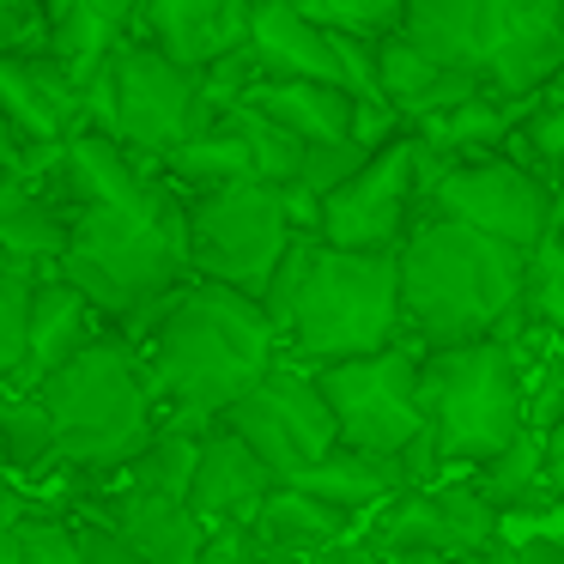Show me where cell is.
Here are the masks:
<instances>
[{
	"label": "cell",
	"mask_w": 564,
	"mask_h": 564,
	"mask_svg": "<svg viewBox=\"0 0 564 564\" xmlns=\"http://www.w3.org/2000/svg\"><path fill=\"white\" fill-rule=\"evenodd\" d=\"M140 7H122V0H62L50 7V62L74 79L79 91L104 74V67L122 55V43H134Z\"/></svg>",
	"instance_id": "cell-18"
},
{
	"label": "cell",
	"mask_w": 564,
	"mask_h": 564,
	"mask_svg": "<svg viewBox=\"0 0 564 564\" xmlns=\"http://www.w3.org/2000/svg\"><path fill=\"white\" fill-rule=\"evenodd\" d=\"M55 273L104 322L159 316L188 273V200L159 183L147 207H79Z\"/></svg>",
	"instance_id": "cell-4"
},
{
	"label": "cell",
	"mask_w": 564,
	"mask_h": 564,
	"mask_svg": "<svg viewBox=\"0 0 564 564\" xmlns=\"http://www.w3.org/2000/svg\"><path fill=\"white\" fill-rule=\"evenodd\" d=\"M340 528H346L340 510L304 498L297 486H280L256 510L249 534L261 540V552H285V564H297V558H310V552H334V546H340Z\"/></svg>",
	"instance_id": "cell-26"
},
{
	"label": "cell",
	"mask_w": 564,
	"mask_h": 564,
	"mask_svg": "<svg viewBox=\"0 0 564 564\" xmlns=\"http://www.w3.org/2000/svg\"><path fill=\"white\" fill-rule=\"evenodd\" d=\"M37 268L0 261V389L25 377L31 365V304H37Z\"/></svg>",
	"instance_id": "cell-29"
},
{
	"label": "cell",
	"mask_w": 564,
	"mask_h": 564,
	"mask_svg": "<svg viewBox=\"0 0 564 564\" xmlns=\"http://www.w3.org/2000/svg\"><path fill=\"white\" fill-rule=\"evenodd\" d=\"M419 394H425V425L437 443V462H467L491 467L534 419H528V389L516 346L479 340L455 346V352H425L419 370Z\"/></svg>",
	"instance_id": "cell-6"
},
{
	"label": "cell",
	"mask_w": 564,
	"mask_h": 564,
	"mask_svg": "<svg viewBox=\"0 0 564 564\" xmlns=\"http://www.w3.org/2000/svg\"><path fill=\"white\" fill-rule=\"evenodd\" d=\"M304 19L322 25L328 37H352V43H389L406 25L401 0H304Z\"/></svg>",
	"instance_id": "cell-33"
},
{
	"label": "cell",
	"mask_w": 564,
	"mask_h": 564,
	"mask_svg": "<svg viewBox=\"0 0 564 564\" xmlns=\"http://www.w3.org/2000/svg\"><path fill=\"white\" fill-rule=\"evenodd\" d=\"M474 491L491 503V510H540V503H564L558 491L546 486V431L528 425L510 449L498 455L491 467H479Z\"/></svg>",
	"instance_id": "cell-27"
},
{
	"label": "cell",
	"mask_w": 564,
	"mask_h": 564,
	"mask_svg": "<svg viewBox=\"0 0 564 564\" xmlns=\"http://www.w3.org/2000/svg\"><path fill=\"white\" fill-rule=\"evenodd\" d=\"M7 474H13V462H7V443H0V503H7Z\"/></svg>",
	"instance_id": "cell-43"
},
{
	"label": "cell",
	"mask_w": 564,
	"mask_h": 564,
	"mask_svg": "<svg viewBox=\"0 0 564 564\" xmlns=\"http://www.w3.org/2000/svg\"><path fill=\"white\" fill-rule=\"evenodd\" d=\"M522 322L528 334H552L564 340V213L552 237L528 256V292H522Z\"/></svg>",
	"instance_id": "cell-31"
},
{
	"label": "cell",
	"mask_w": 564,
	"mask_h": 564,
	"mask_svg": "<svg viewBox=\"0 0 564 564\" xmlns=\"http://www.w3.org/2000/svg\"><path fill=\"white\" fill-rule=\"evenodd\" d=\"M413 486V474H406V462H382V455H358V449H334L322 467H310L304 479H297V491L316 503H328V510L352 516V510H377V503H394L401 491Z\"/></svg>",
	"instance_id": "cell-25"
},
{
	"label": "cell",
	"mask_w": 564,
	"mask_h": 564,
	"mask_svg": "<svg viewBox=\"0 0 564 564\" xmlns=\"http://www.w3.org/2000/svg\"><path fill=\"white\" fill-rule=\"evenodd\" d=\"M394 564H462V558H437V552H389Z\"/></svg>",
	"instance_id": "cell-42"
},
{
	"label": "cell",
	"mask_w": 564,
	"mask_h": 564,
	"mask_svg": "<svg viewBox=\"0 0 564 564\" xmlns=\"http://www.w3.org/2000/svg\"><path fill=\"white\" fill-rule=\"evenodd\" d=\"M195 462H200V437H195V431L164 425L159 437H152V449L128 467V491H152V498H183L188 503Z\"/></svg>",
	"instance_id": "cell-30"
},
{
	"label": "cell",
	"mask_w": 564,
	"mask_h": 564,
	"mask_svg": "<svg viewBox=\"0 0 564 564\" xmlns=\"http://www.w3.org/2000/svg\"><path fill=\"white\" fill-rule=\"evenodd\" d=\"M322 564H394L377 540H340L334 552H322Z\"/></svg>",
	"instance_id": "cell-38"
},
{
	"label": "cell",
	"mask_w": 564,
	"mask_h": 564,
	"mask_svg": "<svg viewBox=\"0 0 564 564\" xmlns=\"http://www.w3.org/2000/svg\"><path fill=\"white\" fill-rule=\"evenodd\" d=\"M413 231H419V134H406L322 200L316 237L334 249H352V256H401Z\"/></svg>",
	"instance_id": "cell-11"
},
{
	"label": "cell",
	"mask_w": 564,
	"mask_h": 564,
	"mask_svg": "<svg viewBox=\"0 0 564 564\" xmlns=\"http://www.w3.org/2000/svg\"><path fill=\"white\" fill-rule=\"evenodd\" d=\"M19 534H25V564H86V552H79V528H67V522L25 516Z\"/></svg>",
	"instance_id": "cell-36"
},
{
	"label": "cell",
	"mask_w": 564,
	"mask_h": 564,
	"mask_svg": "<svg viewBox=\"0 0 564 564\" xmlns=\"http://www.w3.org/2000/svg\"><path fill=\"white\" fill-rule=\"evenodd\" d=\"M0 55L7 62H43L50 55V7L0 0Z\"/></svg>",
	"instance_id": "cell-34"
},
{
	"label": "cell",
	"mask_w": 564,
	"mask_h": 564,
	"mask_svg": "<svg viewBox=\"0 0 564 564\" xmlns=\"http://www.w3.org/2000/svg\"><path fill=\"white\" fill-rule=\"evenodd\" d=\"M528 292V256L510 243L467 231L449 219H419V231L401 249V304L406 334L425 340V352L503 340L516 346Z\"/></svg>",
	"instance_id": "cell-3"
},
{
	"label": "cell",
	"mask_w": 564,
	"mask_h": 564,
	"mask_svg": "<svg viewBox=\"0 0 564 564\" xmlns=\"http://www.w3.org/2000/svg\"><path fill=\"white\" fill-rule=\"evenodd\" d=\"M564 213V195H552V183L522 159H474L455 164L443 152H431L419 140V219H449L467 231L510 243L522 256H534L552 237Z\"/></svg>",
	"instance_id": "cell-7"
},
{
	"label": "cell",
	"mask_w": 564,
	"mask_h": 564,
	"mask_svg": "<svg viewBox=\"0 0 564 564\" xmlns=\"http://www.w3.org/2000/svg\"><path fill=\"white\" fill-rule=\"evenodd\" d=\"M140 365H147L152 394L176 413L164 425L207 437L280 365V328H273L268 304L195 280L152 316Z\"/></svg>",
	"instance_id": "cell-1"
},
{
	"label": "cell",
	"mask_w": 564,
	"mask_h": 564,
	"mask_svg": "<svg viewBox=\"0 0 564 564\" xmlns=\"http://www.w3.org/2000/svg\"><path fill=\"white\" fill-rule=\"evenodd\" d=\"M516 104H498V98H474L462 104V110H443L431 116L425 128H413L419 140H425L431 152H443V159L455 164H474V159H498V147L516 134Z\"/></svg>",
	"instance_id": "cell-28"
},
{
	"label": "cell",
	"mask_w": 564,
	"mask_h": 564,
	"mask_svg": "<svg viewBox=\"0 0 564 564\" xmlns=\"http://www.w3.org/2000/svg\"><path fill=\"white\" fill-rule=\"evenodd\" d=\"M564 67V7L558 0H491L486 91L498 104H522L546 91Z\"/></svg>",
	"instance_id": "cell-14"
},
{
	"label": "cell",
	"mask_w": 564,
	"mask_h": 564,
	"mask_svg": "<svg viewBox=\"0 0 564 564\" xmlns=\"http://www.w3.org/2000/svg\"><path fill=\"white\" fill-rule=\"evenodd\" d=\"M134 37L188 74H213V67L249 55L256 7H243V0H147Z\"/></svg>",
	"instance_id": "cell-15"
},
{
	"label": "cell",
	"mask_w": 564,
	"mask_h": 564,
	"mask_svg": "<svg viewBox=\"0 0 564 564\" xmlns=\"http://www.w3.org/2000/svg\"><path fill=\"white\" fill-rule=\"evenodd\" d=\"M0 443H7L13 474H31V467L55 462V425H50V413H43V401L31 389L0 394Z\"/></svg>",
	"instance_id": "cell-32"
},
{
	"label": "cell",
	"mask_w": 564,
	"mask_h": 564,
	"mask_svg": "<svg viewBox=\"0 0 564 564\" xmlns=\"http://www.w3.org/2000/svg\"><path fill=\"white\" fill-rule=\"evenodd\" d=\"M377 86H382V104H389L394 116H406V128H425L431 116H443V110H462V104H474V98H491L479 79L443 74L437 62H425L401 31H394L389 43H377Z\"/></svg>",
	"instance_id": "cell-20"
},
{
	"label": "cell",
	"mask_w": 564,
	"mask_h": 564,
	"mask_svg": "<svg viewBox=\"0 0 564 564\" xmlns=\"http://www.w3.org/2000/svg\"><path fill=\"white\" fill-rule=\"evenodd\" d=\"M546 486L564 498V419L546 431Z\"/></svg>",
	"instance_id": "cell-40"
},
{
	"label": "cell",
	"mask_w": 564,
	"mask_h": 564,
	"mask_svg": "<svg viewBox=\"0 0 564 564\" xmlns=\"http://www.w3.org/2000/svg\"><path fill=\"white\" fill-rule=\"evenodd\" d=\"M522 147H528V159H534L540 171L564 176V91L540 98L534 110L522 116Z\"/></svg>",
	"instance_id": "cell-35"
},
{
	"label": "cell",
	"mask_w": 564,
	"mask_h": 564,
	"mask_svg": "<svg viewBox=\"0 0 564 564\" xmlns=\"http://www.w3.org/2000/svg\"><path fill=\"white\" fill-rule=\"evenodd\" d=\"M79 552H86V564H147L116 528H104V522H79Z\"/></svg>",
	"instance_id": "cell-37"
},
{
	"label": "cell",
	"mask_w": 564,
	"mask_h": 564,
	"mask_svg": "<svg viewBox=\"0 0 564 564\" xmlns=\"http://www.w3.org/2000/svg\"><path fill=\"white\" fill-rule=\"evenodd\" d=\"M249 74L256 79H297V86H340L346 67L322 25H310L304 7H256V37H249Z\"/></svg>",
	"instance_id": "cell-17"
},
{
	"label": "cell",
	"mask_w": 564,
	"mask_h": 564,
	"mask_svg": "<svg viewBox=\"0 0 564 564\" xmlns=\"http://www.w3.org/2000/svg\"><path fill=\"white\" fill-rule=\"evenodd\" d=\"M98 322H104V316L62 280V273H55V268L43 273V280H37V304H31V365H25V389L50 382L55 370H67L79 352H91V346L104 340Z\"/></svg>",
	"instance_id": "cell-22"
},
{
	"label": "cell",
	"mask_w": 564,
	"mask_h": 564,
	"mask_svg": "<svg viewBox=\"0 0 564 564\" xmlns=\"http://www.w3.org/2000/svg\"><path fill=\"white\" fill-rule=\"evenodd\" d=\"M249 110H261L268 122H280L304 147H346L352 140L358 98L340 86H297V79H256L243 91Z\"/></svg>",
	"instance_id": "cell-24"
},
{
	"label": "cell",
	"mask_w": 564,
	"mask_h": 564,
	"mask_svg": "<svg viewBox=\"0 0 564 564\" xmlns=\"http://www.w3.org/2000/svg\"><path fill=\"white\" fill-rule=\"evenodd\" d=\"M516 564H564V546L558 540H522V546H516Z\"/></svg>",
	"instance_id": "cell-41"
},
{
	"label": "cell",
	"mask_w": 564,
	"mask_h": 564,
	"mask_svg": "<svg viewBox=\"0 0 564 564\" xmlns=\"http://www.w3.org/2000/svg\"><path fill=\"white\" fill-rule=\"evenodd\" d=\"M62 188H67V207H147L152 188L147 171H140V159L122 147V140L110 134H74L62 152Z\"/></svg>",
	"instance_id": "cell-23"
},
{
	"label": "cell",
	"mask_w": 564,
	"mask_h": 564,
	"mask_svg": "<svg viewBox=\"0 0 564 564\" xmlns=\"http://www.w3.org/2000/svg\"><path fill=\"white\" fill-rule=\"evenodd\" d=\"M104 528H116L147 564H200L213 546L207 522L183 498H152V491H128V486L110 503Z\"/></svg>",
	"instance_id": "cell-21"
},
{
	"label": "cell",
	"mask_w": 564,
	"mask_h": 564,
	"mask_svg": "<svg viewBox=\"0 0 564 564\" xmlns=\"http://www.w3.org/2000/svg\"><path fill=\"white\" fill-rule=\"evenodd\" d=\"M401 37L443 74H462L486 86V50H491V0H413Z\"/></svg>",
	"instance_id": "cell-19"
},
{
	"label": "cell",
	"mask_w": 564,
	"mask_h": 564,
	"mask_svg": "<svg viewBox=\"0 0 564 564\" xmlns=\"http://www.w3.org/2000/svg\"><path fill=\"white\" fill-rule=\"evenodd\" d=\"M268 316L280 328V352L310 358V370L377 358L401 340V256H352L304 231L268 292Z\"/></svg>",
	"instance_id": "cell-2"
},
{
	"label": "cell",
	"mask_w": 564,
	"mask_h": 564,
	"mask_svg": "<svg viewBox=\"0 0 564 564\" xmlns=\"http://www.w3.org/2000/svg\"><path fill=\"white\" fill-rule=\"evenodd\" d=\"M297 219L285 188H213V195H188V268L207 285L243 292L268 304L273 280H280L285 256L297 243Z\"/></svg>",
	"instance_id": "cell-8"
},
{
	"label": "cell",
	"mask_w": 564,
	"mask_h": 564,
	"mask_svg": "<svg viewBox=\"0 0 564 564\" xmlns=\"http://www.w3.org/2000/svg\"><path fill=\"white\" fill-rule=\"evenodd\" d=\"M419 370H425V352H406V346H389V352H377V358H352V365L316 370L346 449L382 455V462H406L413 449H425L431 425H425Z\"/></svg>",
	"instance_id": "cell-9"
},
{
	"label": "cell",
	"mask_w": 564,
	"mask_h": 564,
	"mask_svg": "<svg viewBox=\"0 0 564 564\" xmlns=\"http://www.w3.org/2000/svg\"><path fill=\"white\" fill-rule=\"evenodd\" d=\"M503 516L479 498L474 486H425V491H401L377 522V546L382 552H437V558H462V564H486L503 552L498 540Z\"/></svg>",
	"instance_id": "cell-13"
},
{
	"label": "cell",
	"mask_w": 564,
	"mask_h": 564,
	"mask_svg": "<svg viewBox=\"0 0 564 564\" xmlns=\"http://www.w3.org/2000/svg\"><path fill=\"white\" fill-rule=\"evenodd\" d=\"M280 491V479L268 474L256 449L237 437L231 425L200 437V462H195V486H188V510L219 534V528H249L256 510Z\"/></svg>",
	"instance_id": "cell-16"
},
{
	"label": "cell",
	"mask_w": 564,
	"mask_h": 564,
	"mask_svg": "<svg viewBox=\"0 0 564 564\" xmlns=\"http://www.w3.org/2000/svg\"><path fill=\"white\" fill-rule=\"evenodd\" d=\"M116 140L134 159L164 164L200 134V74L164 62L152 43H122L116 55Z\"/></svg>",
	"instance_id": "cell-12"
},
{
	"label": "cell",
	"mask_w": 564,
	"mask_h": 564,
	"mask_svg": "<svg viewBox=\"0 0 564 564\" xmlns=\"http://www.w3.org/2000/svg\"><path fill=\"white\" fill-rule=\"evenodd\" d=\"M225 425L268 462V474L280 479V486H297L310 467H322L340 449V425H334V406H328V394H322L316 370L292 365V358H280V365L231 406Z\"/></svg>",
	"instance_id": "cell-10"
},
{
	"label": "cell",
	"mask_w": 564,
	"mask_h": 564,
	"mask_svg": "<svg viewBox=\"0 0 564 564\" xmlns=\"http://www.w3.org/2000/svg\"><path fill=\"white\" fill-rule=\"evenodd\" d=\"M19 522H25V516H13L0 503V564H25V534H19Z\"/></svg>",
	"instance_id": "cell-39"
},
{
	"label": "cell",
	"mask_w": 564,
	"mask_h": 564,
	"mask_svg": "<svg viewBox=\"0 0 564 564\" xmlns=\"http://www.w3.org/2000/svg\"><path fill=\"white\" fill-rule=\"evenodd\" d=\"M558 183H564V176H558Z\"/></svg>",
	"instance_id": "cell-44"
},
{
	"label": "cell",
	"mask_w": 564,
	"mask_h": 564,
	"mask_svg": "<svg viewBox=\"0 0 564 564\" xmlns=\"http://www.w3.org/2000/svg\"><path fill=\"white\" fill-rule=\"evenodd\" d=\"M31 394L55 425V462L79 474H128L164 431L147 365L122 340H98Z\"/></svg>",
	"instance_id": "cell-5"
}]
</instances>
